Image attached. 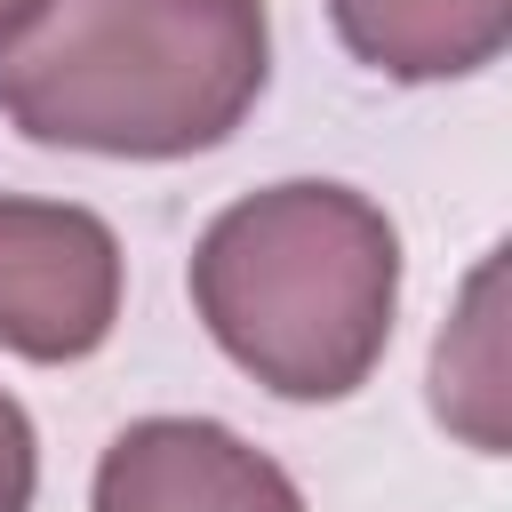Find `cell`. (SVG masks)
<instances>
[{
	"mask_svg": "<svg viewBox=\"0 0 512 512\" xmlns=\"http://www.w3.org/2000/svg\"><path fill=\"white\" fill-rule=\"evenodd\" d=\"M208 336L280 400L368 384L400 304V232L352 184H272L232 200L192 256Z\"/></svg>",
	"mask_w": 512,
	"mask_h": 512,
	"instance_id": "cell-2",
	"label": "cell"
},
{
	"mask_svg": "<svg viewBox=\"0 0 512 512\" xmlns=\"http://www.w3.org/2000/svg\"><path fill=\"white\" fill-rule=\"evenodd\" d=\"M32 480H40V440H32V416L0 392V512H32Z\"/></svg>",
	"mask_w": 512,
	"mask_h": 512,
	"instance_id": "cell-7",
	"label": "cell"
},
{
	"mask_svg": "<svg viewBox=\"0 0 512 512\" xmlns=\"http://www.w3.org/2000/svg\"><path fill=\"white\" fill-rule=\"evenodd\" d=\"M496 400H504V368H496V264H480V272H472V296H464V312H456V328L440 336L432 408H440L480 456H496V448H504Z\"/></svg>",
	"mask_w": 512,
	"mask_h": 512,
	"instance_id": "cell-6",
	"label": "cell"
},
{
	"mask_svg": "<svg viewBox=\"0 0 512 512\" xmlns=\"http://www.w3.org/2000/svg\"><path fill=\"white\" fill-rule=\"evenodd\" d=\"M40 16H48V0H0V56H8V48L40 24Z\"/></svg>",
	"mask_w": 512,
	"mask_h": 512,
	"instance_id": "cell-8",
	"label": "cell"
},
{
	"mask_svg": "<svg viewBox=\"0 0 512 512\" xmlns=\"http://www.w3.org/2000/svg\"><path fill=\"white\" fill-rule=\"evenodd\" d=\"M120 320V240L64 200L0 192V352L88 360Z\"/></svg>",
	"mask_w": 512,
	"mask_h": 512,
	"instance_id": "cell-3",
	"label": "cell"
},
{
	"mask_svg": "<svg viewBox=\"0 0 512 512\" xmlns=\"http://www.w3.org/2000/svg\"><path fill=\"white\" fill-rule=\"evenodd\" d=\"M96 512H304L296 480L208 416H144L96 464Z\"/></svg>",
	"mask_w": 512,
	"mask_h": 512,
	"instance_id": "cell-4",
	"label": "cell"
},
{
	"mask_svg": "<svg viewBox=\"0 0 512 512\" xmlns=\"http://www.w3.org/2000/svg\"><path fill=\"white\" fill-rule=\"evenodd\" d=\"M264 72V0H64L0 56V112L32 144L184 160L248 120Z\"/></svg>",
	"mask_w": 512,
	"mask_h": 512,
	"instance_id": "cell-1",
	"label": "cell"
},
{
	"mask_svg": "<svg viewBox=\"0 0 512 512\" xmlns=\"http://www.w3.org/2000/svg\"><path fill=\"white\" fill-rule=\"evenodd\" d=\"M328 16L384 80H464L512 40V0H328Z\"/></svg>",
	"mask_w": 512,
	"mask_h": 512,
	"instance_id": "cell-5",
	"label": "cell"
}]
</instances>
